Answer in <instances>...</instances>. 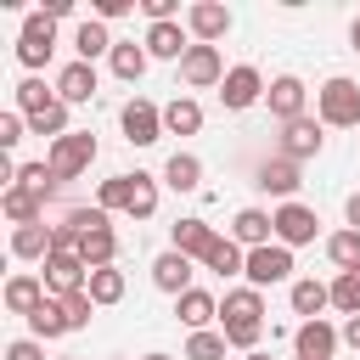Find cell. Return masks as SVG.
<instances>
[{
  "label": "cell",
  "mask_w": 360,
  "mask_h": 360,
  "mask_svg": "<svg viewBox=\"0 0 360 360\" xmlns=\"http://www.w3.org/2000/svg\"><path fill=\"white\" fill-rule=\"evenodd\" d=\"M219 332H225V343L231 349H259V338H264V298H259V287H236V292H225V304H219Z\"/></svg>",
  "instance_id": "1"
},
{
  "label": "cell",
  "mask_w": 360,
  "mask_h": 360,
  "mask_svg": "<svg viewBox=\"0 0 360 360\" xmlns=\"http://www.w3.org/2000/svg\"><path fill=\"white\" fill-rule=\"evenodd\" d=\"M315 107H321V124L349 129V124H360V84L338 73V79H326V84L315 90Z\"/></svg>",
  "instance_id": "2"
},
{
  "label": "cell",
  "mask_w": 360,
  "mask_h": 360,
  "mask_svg": "<svg viewBox=\"0 0 360 360\" xmlns=\"http://www.w3.org/2000/svg\"><path fill=\"white\" fill-rule=\"evenodd\" d=\"M51 174H56V186L62 180H79L90 163H96V135L90 129H73V135H62V141H51Z\"/></svg>",
  "instance_id": "3"
},
{
  "label": "cell",
  "mask_w": 360,
  "mask_h": 360,
  "mask_svg": "<svg viewBox=\"0 0 360 360\" xmlns=\"http://www.w3.org/2000/svg\"><path fill=\"white\" fill-rule=\"evenodd\" d=\"M51 51H56V17L34 11V17L22 22V34H17V62H22V68H45Z\"/></svg>",
  "instance_id": "4"
},
{
  "label": "cell",
  "mask_w": 360,
  "mask_h": 360,
  "mask_svg": "<svg viewBox=\"0 0 360 360\" xmlns=\"http://www.w3.org/2000/svg\"><path fill=\"white\" fill-rule=\"evenodd\" d=\"M242 276H248V287H276V281H287V276H292V248H281V242L253 248Z\"/></svg>",
  "instance_id": "5"
},
{
  "label": "cell",
  "mask_w": 360,
  "mask_h": 360,
  "mask_svg": "<svg viewBox=\"0 0 360 360\" xmlns=\"http://www.w3.org/2000/svg\"><path fill=\"white\" fill-rule=\"evenodd\" d=\"M118 124H124V141L129 146H152L158 135H163V112L146 101V96H135V101H124V112H118Z\"/></svg>",
  "instance_id": "6"
},
{
  "label": "cell",
  "mask_w": 360,
  "mask_h": 360,
  "mask_svg": "<svg viewBox=\"0 0 360 360\" xmlns=\"http://www.w3.org/2000/svg\"><path fill=\"white\" fill-rule=\"evenodd\" d=\"M315 231H321L315 208H304V202H281L276 208V242L281 248H304V242H315Z\"/></svg>",
  "instance_id": "7"
},
{
  "label": "cell",
  "mask_w": 360,
  "mask_h": 360,
  "mask_svg": "<svg viewBox=\"0 0 360 360\" xmlns=\"http://www.w3.org/2000/svg\"><path fill=\"white\" fill-rule=\"evenodd\" d=\"M180 79L191 90H208V84H225V62H219V45H191L186 62H180Z\"/></svg>",
  "instance_id": "8"
},
{
  "label": "cell",
  "mask_w": 360,
  "mask_h": 360,
  "mask_svg": "<svg viewBox=\"0 0 360 360\" xmlns=\"http://www.w3.org/2000/svg\"><path fill=\"white\" fill-rule=\"evenodd\" d=\"M84 281H90V264H84L79 253H51V259H45V287H51L56 298L79 292Z\"/></svg>",
  "instance_id": "9"
},
{
  "label": "cell",
  "mask_w": 360,
  "mask_h": 360,
  "mask_svg": "<svg viewBox=\"0 0 360 360\" xmlns=\"http://www.w3.org/2000/svg\"><path fill=\"white\" fill-rule=\"evenodd\" d=\"M259 96H264V79H259V68H248V62H242V68H231V73H225V84H219V101H225L231 112L253 107Z\"/></svg>",
  "instance_id": "10"
},
{
  "label": "cell",
  "mask_w": 360,
  "mask_h": 360,
  "mask_svg": "<svg viewBox=\"0 0 360 360\" xmlns=\"http://www.w3.org/2000/svg\"><path fill=\"white\" fill-rule=\"evenodd\" d=\"M321 118H292V124H281V158H292V163H304V158H315L321 152Z\"/></svg>",
  "instance_id": "11"
},
{
  "label": "cell",
  "mask_w": 360,
  "mask_h": 360,
  "mask_svg": "<svg viewBox=\"0 0 360 360\" xmlns=\"http://www.w3.org/2000/svg\"><path fill=\"white\" fill-rule=\"evenodd\" d=\"M270 236H276V214H264V208H242L236 219H231V242L236 248H270Z\"/></svg>",
  "instance_id": "12"
},
{
  "label": "cell",
  "mask_w": 360,
  "mask_h": 360,
  "mask_svg": "<svg viewBox=\"0 0 360 360\" xmlns=\"http://www.w3.org/2000/svg\"><path fill=\"white\" fill-rule=\"evenodd\" d=\"M338 343H343V332H332L326 321H304V326L292 332L298 360H332V354H338Z\"/></svg>",
  "instance_id": "13"
},
{
  "label": "cell",
  "mask_w": 360,
  "mask_h": 360,
  "mask_svg": "<svg viewBox=\"0 0 360 360\" xmlns=\"http://www.w3.org/2000/svg\"><path fill=\"white\" fill-rule=\"evenodd\" d=\"M186 28L197 34V45H214V39H225V34H231V11H225V6H214V0H197V6L186 11Z\"/></svg>",
  "instance_id": "14"
},
{
  "label": "cell",
  "mask_w": 360,
  "mask_h": 360,
  "mask_svg": "<svg viewBox=\"0 0 360 360\" xmlns=\"http://www.w3.org/2000/svg\"><path fill=\"white\" fill-rule=\"evenodd\" d=\"M264 101H270V118H281V124H292V118H304V79H292V73H281V79H270V90H264Z\"/></svg>",
  "instance_id": "15"
},
{
  "label": "cell",
  "mask_w": 360,
  "mask_h": 360,
  "mask_svg": "<svg viewBox=\"0 0 360 360\" xmlns=\"http://www.w3.org/2000/svg\"><path fill=\"white\" fill-rule=\"evenodd\" d=\"M152 281H158L163 292H174V298H180V292H191V259H186V253H174V248H169V253H158V259H152Z\"/></svg>",
  "instance_id": "16"
},
{
  "label": "cell",
  "mask_w": 360,
  "mask_h": 360,
  "mask_svg": "<svg viewBox=\"0 0 360 360\" xmlns=\"http://www.w3.org/2000/svg\"><path fill=\"white\" fill-rule=\"evenodd\" d=\"M141 45H146V56H163V62H186V51H191L186 34H180V22H152Z\"/></svg>",
  "instance_id": "17"
},
{
  "label": "cell",
  "mask_w": 360,
  "mask_h": 360,
  "mask_svg": "<svg viewBox=\"0 0 360 360\" xmlns=\"http://www.w3.org/2000/svg\"><path fill=\"white\" fill-rule=\"evenodd\" d=\"M0 208H6V219H11V225H39V219H45V197H39V191H28V186H6Z\"/></svg>",
  "instance_id": "18"
},
{
  "label": "cell",
  "mask_w": 360,
  "mask_h": 360,
  "mask_svg": "<svg viewBox=\"0 0 360 360\" xmlns=\"http://www.w3.org/2000/svg\"><path fill=\"white\" fill-rule=\"evenodd\" d=\"M96 96V68L90 62H68L56 73V101H90Z\"/></svg>",
  "instance_id": "19"
},
{
  "label": "cell",
  "mask_w": 360,
  "mask_h": 360,
  "mask_svg": "<svg viewBox=\"0 0 360 360\" xmlns=\"http://www.w3.org/2000/svg\"><path fill=\"white\" fill-rule=\"evenodd\" d=\"M253 186H264V191H276V197L292 202V191H298V163H292V158H264Z\"/></svg>",
  "instance_id": "20"
},
{
  "label": "cell",
  "mask_w": 360,
  "mask_h": 360,
  "mask_svg": "<svg viewBox=\"0 0 360 360\" xmlns=\"http://www.w3.org/2000/svg\"><path fill=\"white\" fill-rule=\"evenodd\" d=\"M214 242H219V236H214L208 219H180V225H174V253H186V259H208Z\"/></svg>",
  "instance_id": "21"
},
{
  "label": "cell",
  "mask_w": 360,
  "mask_h": 360,
  "mask_svg": "<svg viewBox=\"0 0 360 360\" xmlns=\"http://www.w3.org/2000/svg\"><path fill=\"white\" fill-rule=\"evenodd\" d=\"M79 259H84L90 270H107V264L118 259V231H112V225H101V231H84V242H79Z\"/></svg>",
  "instance_id": "22"
},
{
  "label": "cell",
  "mask_w": 360,
  "mask_h": 360,
  "mask_svg": "<svg viewBox=\"0 0 360 360\" xmlns=\"http://www.w3.org/2000/svg\"><path fill=\"white\" fill-rule=\"evenodd\" d=\"M39 304H45V281L39 276H11L6 281V309L11 315H34Z\"/></svg>",
  "instance_id": "23"
},
{
  "label": "cell",
  "mask_w": 360,
  "mask_h": 360,
  "mask_svg": "<svg viewBox=\"0 0 360 360\" xmlns=\"http://www.w3.org/2000/svg\"><path fill=\"white\" fill-rule=\"evenodd\" d=\"M174 315H180L191 332H208V321L219 315V304H214L202 287H191V292H180V298H174Z\"/></svg>",
  "instance_id": "24"
},
{
  "label": "cell",
  "mask_w": 360,
  "mask_h": 360,
  "mask_svg": "<svg viewBox=\"0 0 360 360\" xmlns=\"http://www.w3.org/2000/svg\"><path fill=\"white\" fill-rule=\"evenodd\" d=\"M112 45H118V39H112V34H107V22H96V17H84V22H79V34H73V51H79V62H96L101 51L112 56Z\"/></svg>",
  "instance_id": "25"
},
{
  "label": "cell",
  "mask_w": 360,
  "mask_h": 360,
  "mask_svg": "<svg viewBox=\"0 0 360 360\" xmlns=\"http://www.w3.org/2000/svg\"><path fill=\"white\" fill-rule=\"evenodd\" d=\"M11 259H51V225H17L11 231Z\"/></svg>",
  "instance_id": "26"
},
{
  "label": "cell",
  "mask_w": 360,
  "mask_h": 360,
  "mask_svg": "<svg viewBox=\"0 0 360 360\" xmlns=\"http://www.w3.org/2000/svg\"><path fill=\"white\" fill-rule=\"evenodd\" d=\"M163 129H169V135H197V129H202V107H197L191 96H174V101L163 107Z\"/></svg>",
  "instance_id": "27"
},
{
  "label": "cell",
  "mask_w": 360,
  "mask_h": 360,
  "mask_svg": "<svg viewBox=\"0 0 360 360\" xmlns=\"http://www.w3.org/2000/svg\"><path fill=\"white\" fill-rule=\"evenodd\" d=\"M332 304V287H321V281H292V315H304V321H321V309Z\"/></svg>",
  "instance_id": "28"
},
{
  "label": "cell",
  "mask_w": 360,
  "mask_h": 360,
  "mask_svg": "<svg viewBox=\"0 0 360 360\" xmlns=\"http://www.w3.org/2000/svg\"><path fill=\"white\" fill-rule=\"evenodd\" d=\"M146 62H152V56H146V45H135V39L112 45V73H118L124 84H135V79L146 73Z\"/></svg>",
  "instance_id": "29"
},
{
  "label": "cell",
  "mask_w": 360,
  "mask_h": 360,
  "mask_svg": "<svg viewBox=\"0 0 360 360\" xmlns=\"http://www.w3.org/2000/svg\"><path fill=\"white\" fill-rule=\"evenodd\" d=\"M163 180H169L174 191H197V186H202V163H197L191 152H174V158L163 163Z\"/></svg>",
  "instance_id": "30"
},
{
  "label": "cell",
  "mask_w": 360,
  "mask_h": 360,
  "mask_svg": "<svg viewBox=\"0 0 360 360\" xmlns=\"http://www.w3.org/2000/svg\"><path fill=\"white\" fill-rule=\"evenodd\" d=\"M28 326H34V338H62V332H73V326H68V309H62V298H45V304L28 315Z\"/></svg>",
  "instance_id": "31"
},
{
  "label": "cell",
  "mask_w": 360,
  "mask_h": 360,
  "mask_svg": "<svg viewBox=\"0 0 360 360\" xmlns=\"http://www.w3.org/2000/svg\"><path fill=\"white\" fill-rule=\"evenodd\" d=\"M129 197H135V174H112V180H101V191H96V208H124L129 214Z\"/></svg>",
  "instance_id": "32"
},
{
  "label": "cell",
  "mask_w": 360,
  "mask_h": 360,
  "mask_svg": "<svg viewBox=\"0 0 360 360\" xmlns=\"http://www.w3.org/2000/svg\"><path fill=\"white\" fill-rule=\"evenodd\" d=\"M208 270H219V276H236V270H248V253L231 242V236H219L214 248H208V259H202Z\"/></svg>",
  "instance_id": "33"
},
{
  "label": "cell",
  "mask_w": 360,
  "mask_h": 360,
  "mask_svg": "<svg viewBox=\"0 0 360 360\" xmlns=\"http://www.w3.org/2000/svg\"><path fill=\"white\" fill-rule=\"evenodd\" d=\"M84 292H90L96 304H118V298H124V270H112V264H107V270H90Z\"/></svg>",
  "instance_id": "34"
},
{
  "label": "cell",
  "mask_w": 360,
  "mask_h": 360,
  "mask_svg": "<svg viewBox=\"0 0 360 360\" xmlns=\"http://www.w3.org/2000/svg\"><path fill=\"white\" fill-rule=\"evenodd\" d=\"M28 129H34V135H51V141L73 135V129H68V101H51L45 112H34V118H28Z\"/></svg>",
  "instance_id": "35"
},
{
  "label": "cell",
  "mask_w": 360,
  "mask_h": 360,
  "mask_svg": "<svg viewBox=\"0 0 360 360\" xmlns=\"http://www.w3.org/2000/svg\"><path fill=\"white\" fill-rule=\"evenodd\" d=\"M326 253H332L338 270H360V231H338V236H326Z\"/></svg>",
  "instance_id": "36"
},
{
  "label": "cell",
  "mask_w": 360,
  "mask_h": 360,
  "mask_svg": "<svg viewBox=\"0 0 360 360\" xmlns=\"http://www.w3.org/2000/svg\"><path fill=\"white\" fill-rule=\"evenodd\" d=\"M332 309L360 315V270H338V281H332Z\"/></svg>",
  "instance_id": "37"
},
{
  "label": "cell",
  "mask_w": 360,
  "mask_h": 360,
  "mask_svg": "<svg viewBox=\"0 0 360 360\" xmlns=\"http://www.w3.org/2000/svg\"><path fill=\"white\" fill-rule=\"evenodd\" d=\"M158 214V180L135 169V197H129V219H152Z\"/></svg>",
  "instance_id": "38"
},
{
  "label": "cell",
  "mask_w": 360,
  "mask_h": 360,
  "mask_svg": "<svg viewBox=\"0 0 360 360\" xmlns=\"http://www.w3.org/2000/svg\"><path fill=\"white\" fill-rule=\"evenodd\" d=\"M51 101H56V96H51V90L39 84V79H22V84H17V112H22V118H34V112H45Z\"/></svg>",
  "instance_id": "39"
},
{
  "label": "cell",
  "mask_w": 360,
  "mask_h": 360,
  "mask_svg": "<svg viewBox=\"0 0 360 360\" xmlns=\"http://www.w3.org/2000/svg\"><path fill=\"white\" fill-rule=\"evenodd\" d=\"M11 186H28V191H39V197H51V191H56V174H51V163H22Z\"/></svg>",
  "instance_id": "40"
},
{
  "label": "cell",
  "mask_w": 360,
  "mask_h": 360,
  "mask_svg": "<svg viewBox=\"0 0 360 360\" xmlns=\"http://www.w3.org/2000/svg\"><path fill=\"white\" fill-rule=\"evenodd\" d=\"M186 360H225V332H191Z\"/></svg>",
  "instance_id": "41"
},
{
  "label": "cell",
  "mask_w": 360,
  "mask_h": 360,
  "mask_svg": "<svg viewBox=\"0 0 360 360\" xmlns=\"http://www.w3.org/2000/svg\"><path fill=\"white\" fill-rule=\"evenodd\" d=\"M62 309H68V326L79 332V326H90V309H96V298L79 287V292H68V298H62Z\"/></svg>",
  "instance_id": "42"
},
{
  "label": "cell",
  "mask_w": 360,
  "mask_h": 360,
  "mask_svg": "<svg viewBox=\"0 0 360 360\" xmlns=\"http://www.w3.org/2000/svg\"><path fill=\"white\" fill-rule=\"evenodd\" d=\"M22 129H28V118H22V112H6V118H0V146H17Z\"/></svg>",
  "instance_id": "43"
},
{
  "label": "cell",
  "mask_w": 360,
  "mask_h": 360,
  "mask_svg": "<svg viewBox=\"0 0 360 360\" xmlns=\"http://www.w3.org/2000/svg\"><path fill=\"white\" fill-rule=\"evenodd\" d=\"M6 360H45V349L34 338H17V343H6Z\"/></svg>",
  "instance_id": "44"
},
{
  "label": "cell",
  "mask_w": 360,
  "mask_h": 360,
  "mask_svg": "<svg viewBox=\"0 0 360 360\" xmlns=\"http://www.w3.org/2000/svg\"><path fill=\"white\" fill-rule=\"evenodd\" d=\"M135 0H96V22H112V17H124Z\"/></svg>",
  "instance_id": "45"
},
{
  "label": "cell",
  "mask_w": 360,
  "mask_h": 360,
  "mask_svg": "<svg viewBox=\"0 0 360 360\" xmlns=\"http://www.w3.org/2000/svg\"><path fill=\"white\" fill-rule=\"evenodd\" d=\"M141 11H146L152 22H174V0H141Z\"/></svg>",
  "instance_id": "46"
},
{
  "label": "cell",
  "mask_w": 360,
  "mask_h": 360,
  "mask_svg": "<svg viewBox=\"0 0 360 360\" xmlns=\"http://www.w3.org/2000/svg\"><path fill=\"white\" fill-rule=\"evenodd\" d=\"M343 343L360 354V315H349V326H343Z\"/></svg>",
  "instance_id": "47"
},
{
  "label": "cell",
  "mask_w": 360,
  "mask_h": 360,
  "mask_svg": "<svg viewBox=\"0 0 360 360\" xmlns=\"http://www.w3.org/2000/svg\"><path fill=\"white\" fill-rule=\"evenodd\" d=\"M349 231H360V191L349 197Z\"/></svg>",
  "instance_id": "48"
},
{
  "label": "cell",
  "mask_w": 360,
  "mask_h": 360,
  "mask_svg": "<svg viewBox=\"0 0 360 360\" xmlns=\"http://www.w3.org/2000/svg\"><path fill=\"white\" fill-rule=\"evenodd\" d=\"M349 45H354V51H360V17H354V28H349Z\"/></svg>",
  "instance_id": "49"
},
{
  "label": "cell",
  "mask_w": 360,
  "mask_h": 360,
  "mask_svg": "<svg viewBox=\"0 0 360 360\" xmlns=\"http://www.w3.org/2000/svg\"><path fill=\"white\" fill-rule=\"evenodd\" d=\"M146 360H174V354H146Z\"/></svg>",
  "instance_id": "50"
},
{
  "label": "cell",
  "mask_w": 360,
  "mask_h": 360,
  "mask_svg": "<svg viewBox=\"0 0 360 360\" xmlns=\"http://www.w3.org/2000/svg\"><path fill=\"white\" fill-rule=\"evenodd\" d=\"M248 360H270V354H259V349H253V354H248Z\"/></svg>",
  "instance_id": "51"
},
{
  "label": "cell",
  "mask_w": 360,
  "mask_h": 360,
  "mask_svg": "<svg viewBox=\"0 0 360 360\" xmlns=\"http://www.w3.org/2000/svg\"><path fill=\"white\" fill-rule=\"evenodd\" d=\"M56 360H73V354H56Z\"/></svg>",
  "instance_id": "52"
}]
</instances>
